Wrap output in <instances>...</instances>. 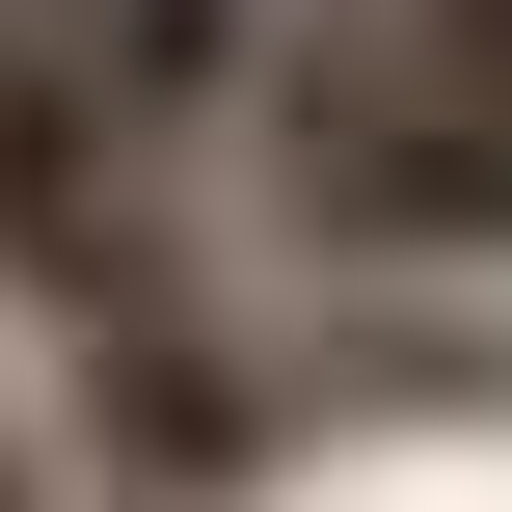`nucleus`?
<instances>
[{"label": "nucleus", "instance_id": "obj_3", "mask_svg": "<svg viewBox=\"0 0 512 512\" xmlns=\"http://www.w3.org/2000/svg\"><path fill=\"white\" fill-rule=\"evenodd\" d=\"M405 27L459 54V108H486V135H512V0H405Z\"/></svg>", "mask_w": 512, "mask_h": 512}, {"label": "nucleus", "instance_id": "obj_2", "mask_svg": "<svg viewBox=\"0 0 512 512\" xmlns=\"http://www.w3.org/2000/svg\"><path fill=\"white\" fill-rule=\"evenodd\" d=\"M81 405H108V459H135V486H243V432H270L216 324H135V351H81Z\"/></svg>", "mask_w": 512, "mask_h": 512}, {"label": "nucleus", "instance_id": "obj_1", "mask_svg": "<svg viewBox=\"0 0 512 512\" xmlns=\"http://www.w3.org/2000/svg\"><path fill=\"white\" fill-rule=\"evenodd\" d=\"M0 297H27L54 351H135V324H189L162 135L81 81V27H54V0H0Z\"/></svg>", "mask_w": 512, "mask_h": 512}]
</instances>
